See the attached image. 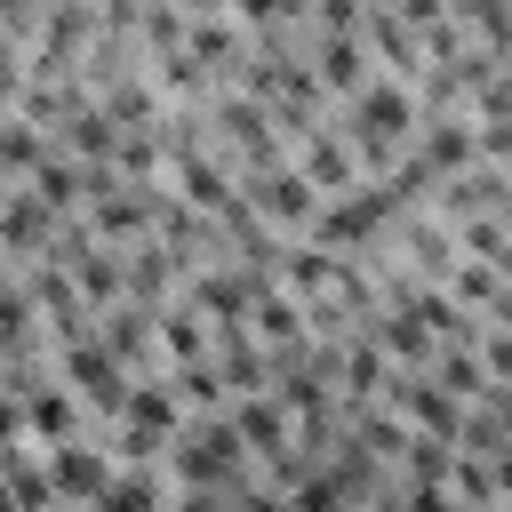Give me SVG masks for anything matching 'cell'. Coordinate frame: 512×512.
I'll list each match as a JSON object with an SVG mask.
<instances>
[{"label": "cell", "instance_id": "6da1fadb", "mask_svg": "<svg viewBox=\"0 0 512 512\" xmlns=\"http://www.w3.org/2000/svg\"><path fill=\"white\" fill-rule=\"evenodd\" d=\"M336 128L352 136V152H360V168L368 176H384L392 160H408L416 152V128H424V96L408 88V80H392V72H376L344 112H336Z\"/></svg>", "mask_w": 512, "mask_h": 512}, {"label": "cell", "instance_id": "7a4b0ae2", "mask_svg": "<svg viewBox=\"0 0 512 512\" xmlns=\"http://www.w3.org/2000/svg\"><path fill=\"white\" fill-rule=\"evenodd\" d=\"M168 480L176 488H248V480H264L256 472V456H248V440H240V424H232V408L224 416H192L184 432H176V448H168Z\"/></svg>", "mask_w": 512, "mask_h": 512}, {"label": "cell", "instance_id": "3957f363", "mask_svg": "<svg viewBox=\"0 0 512 512\" xmlns=\"http://www.w3.org/2000/svg\"><path fill=\"white\" fill-rule=\"evenodd\" d=\"M208 144H216L240 176H264V168H288V160H296V144L280 136L272 104L248 96V88H224V96L208 104Z\"/></svg>", "mask_w": 512, "mask_h": 512}, {"label": "cell", "instance_id": "277c9868", "mask_svg": "<svg viewBox=\"0 0 512 512\" xmlns=\"http://www.w3.org/2000/svg\"><path fill=\"white\" fill-rule=\"evenodd\" d=\"M56 376H64V384H72V392H80L96 416H112V424H120V416H128V400H136V368H128V360H120L104 336L64 344V352H56Z\"/></svg>", "mask_w": 512, "mask_h": 512}, {"label": "cell", "instance_id": "5b68a950", "mask_svg": "<svg viewBox=\"0 0 512 512\" xmlns=\"http://www.w3.org/2000/svg\"><path fill=\"white\" fill-rule=\"evenodd\" d=\"M240 192L256 200V216L272 224V232H288V240H304L312 224H320V208H328V192L288 160V168H264V176H240Z\"/></svg>", "mask_w": 512, "mask_h": 512}, {"label": "cell", "instance_id": "8992f818", "mask_svg": "<svg viewBox=\"0 0 512 512\" xmlns=\"http://www.w3.org/2000/svg\"><path fill=\"white\" fill-rule=\"evenodd\" d=\"M88 400L64 384V376H48L40 392H24V400H8V432H24V440H40V448H56V440H88Z\"/></svg>", "mask_w": 512, "mask_h": 512}, {"label": "cell", "instance_id": "52a82bcc", "mask_svg": "<svg viewBox=\"0 0 512 512\" xmlns=\"http://www.w3.org/2000/svg\"><path fill=\"white\" fill-rule=\"evenodd\" d=\"M48 480H56L64 512H88V504H104V488L120 480V456H112V440H56V448H48Z\"/></svg>", "mask_w": 512, "mask_h": 512}, {"label": "cell", "instance_id": "ba28073f", "mask_svg": "<svg viewBox=\"0 0 512 512\" xmlns=\"http://www.w3.org/2000/svg\"><path fill=\"white\" fill-rule=\"evenodd\" d=\"M168 192L184 200V208H200V216H224L232 200H240V168L208 144V152H184V160H168Z\"/></svg>", "mask_w": 512, "mask_h": 512}, {"label": "cell", "instance_id": "9c48e42d", "mask_svg": "<svg viewBox=\"0 0 512 512\" xmlns=\"http://www.w3.org/2000/svg\"><path fill=\"white\" fill-rule=\"evenodd\" d=\"M312 72H320L328 104L344 112V104L376 80V56H368V40H360V32H312Z\"/></svg>", "mask_w": 512, "mask_h": 512}, {"label": "cell", "instance_id": "30bf717a", "mask_svg": "<svg viewBox=\"0 0 512 512\" xmlns=\"http://www.w3.org/2000/svg\"><path fill=\"white\" fill-rule=\"evenodd\" d=\"M184 296H192V304H200V312H208L216 328H232V320H248V312H256V296H264V280H256L248 264H232V256H224V264H200Z\"/></svg>", "mask_w": 512, "mask_h": 512}, {"label": "cell", "instance_id": "8fae6325", "mask_svg": "<svg viewBox=\"0 0 512 512\" xmlns=\"http://www.w3.org/2000/svg\"><path fill=\"white\" fill-rule=\"evenodd\" d=\"M96 336H104L136 376H160V368H152V360H160V304H136V296H128V304L96 312Z\"/></svg>", "mask_w": 512, "mask_h": 512}, {"label": "cell", "instance_id": "7c38bea8", "mask_svg": "<svg viewBox=\"0 0 512 512\" xmlns=\"http://www.w3.org/2000/svg\"><path fill=\"white\" fill-rule=\"evenodd\" d=\"M416 152L440 168V184L448 176H464V168H480V120L472 112H424V128H416Z\"/></svg>", "mask_w": 512, "mask_h": 512}, {"label": "cell", "instance_id": "4fadbf2b", "mask_svg": "<svg viewBox=\"0 0 512 512\" xmlns=\"http://www.w3.org/2000/svg\"><path fill=\"white\" fill-rule=\"evenodd\" d=\"M56 152H64V144H56L48 120H32V112H8V120H0V176H8V184H32Z\"/></svg>", "mask_w": 512, "mask_h": 512}, {"label": "cell", "instance_id": "5bb4252c", "mask_svg": "<svg viewBox=\"0 0 512 512\" xmlns=\"http://www.w3.org/2000/svg\"><path fill=\"white\" fill-rule=\"evenodd\" d=\"M296 168H304V176H312L328 200H336V192H352V184L368 176V168H360V152H352V136H344L336 120H328L320 136H304V144H296Z\"/></svg>", "mask_w": 512, "mask_h": 512}, {"label": "cell", "instance_id": "9a60e30c", "mask_svg": "<svg viewBox=\"0 0 512 512\" xmlns=\"http://www.w3.org/2000/svg\"><path fill=\"white\" fill-rule=\"evenodd\" d=\"M232 424H240V440H248V456H256V464H280V456L296 448V432H304V424H296V416H288L272 392L232 400Z\"/></svg>", "mask_w": 512, "mask_h": 512}, {"label": "cell", "instance_id": "2e32d148", "mask_svg": "<svg viewBox=\"0 0 512 512\" xmlns=\"http://www.w3.org/2000/svg\"><path fill=\"white\" fill-rule=\"evenodd\" d=\"M160 352H168V368H192V360H216V320L192 304V296H176V304H160Z\"/></svg>", "mask_w": 512, "mask_h": 512}, {"label": "cell", "instance_id": "e0dca14e", "mask_svg": "<svg viewBox=\"0 0 512 512\" xmlns=\"http://www.w3.org/2000/svg\"><path fill=\"white\" fill-rule=\"evenodd\" d=\"M120 424H136V432H152V440H168L176 448V432L192 424V408H184V392L168 384V368L160 376H136V400H128V416Z\"/></svg>", "mask_w": 512, "mask_h": 512}, {"label": "cell", "instance_id": "ac0fdd59", "mask_svg": "<svg viewBox=\"0 0 512 512\" xmlns=\"http://www.w3.org/2000/svg\"><path fill=\"white\" fill-rule=\"evenodd\" d=\"M344 264H352V256H336V248H320V240H288V256H280V288L312 304V296H328V288L344 280Z\"/></svg>", "mask_w": 512, "mask_h": 512}, {"label": "cell", "instance_id": "d6986e66", "mask_svg": "<svg viewBox=\"0 0 512 512\" xmlns=\"http://www.w3.org/2000/svg\"><path fill=\"white\" fill-rule=\"evenodd\" d=\"M368 336L392 352V368H432V360H440V336H432L416 312H376V320H368Z\"/></svg>", "mask_w": 512, "mask_h": 512}, {"label": "cell", "instance_id": "ffe728a7", "mask_svg": "<svg viewBox=\"0 0 512 512\" xmlns=\"http://www.w3.org/2000/svg\"><path fill=\"white\" fill-rule=\"evenodd\" d=\"M448 496H456L464 512H496V504H504V488H496V456H472V448H456Z\"/></svg>", "mask_w": 512, "mask_h": 512}, {"label": "cell", "instance_id": "44dd1931", "mask_svg": "<svg viewBox=\"0 0 512 512\" xmlns=\"http://www.w3.org/2000/svg\"><path fill=\"white\" fill-rule=\"evenodd\" d=\"M448 296H456L464 312H480V320H488V312H496V304L512 296V280H504L496 264H480V256H464V264L448 272Z\"/></svg>", "mask_w": 512, "mask_h": 512}, {"label": "cell", "instance_id": "7402d4cb", "mask_svg": "<svg viewBox=\"0 0 512 512\" xmlns=\"http://www.w3.org/2000/svg\"><path fill=\"white\" fill-rule=\"evenodd\" d=\"M168 384L184 392V408H192V416H224V408H232V384H224V368H216V360L168 368Z\"/></svg>", "mask_w": 512, "mask_h": 512}, {"label": "cell", "instance_id": "603a6c76", "mask_svg": "<svg viewBox=\"0 0 512 512\" xmlns=\"http://www.w3.org/2000/svg\"><path fill=\"white\" fill-rule=\"evenodd\" d=\"M448 472H456V440L416 432V440H408V456H400V488H448Z\"/></svg>", "mask_w": 512, "mask_h": 512}, {"label": "cell", "instance_id": "cb8c5ba5", "mask_svg": "<svg viewBox=\"0 0 512 512\" xmlns=\"http://www.w3.org/2000/svg\"><path fill=\"white\" fill-rule=\"evenodd\" d=\"M456 24H464L480 48L512 56V0H456Z\"/></svg>", "mask_w": 512, "mask_h": 512}, {"label": "cell", "instance_id": "d4e9b609", "mask_svg": "<svg viewBox=\"0 0 512 512\" xmlns=\"http://www.w3.org/2000/svg\"><path fill=\"white\" fill-rule=\"evenodd\" d=\"M368 24V0H320V16H312V32H360Z\"/></svg>", "mask_w": 512, "mask_h": 512}, {"label": "cell", "instance_id": "484cf974", "mask_svg": "<svg viewBox=\"0 0 512 512\" xmlns=\"http://www.w3.org/2000/svg\"><path fill=\"white\" fill-rule=\"evenodd\" d=\"M232 512H296V496H288V488H272V480H248V488L232 496Z\"/></svg>", "mask_w": 512, "mask_h": 512}, {"label": "cell", "instance_id": "4316f807", "mask_svg": "<svg viewBox=\"0 0 512 512\" xmlns=\"http://www.w3.org/2000/svg\"><path fill=\"white\" fill-rule=\"evenodd\" d=\"M480 360H488L496 384H512V328H488V336H480Z\"/></svg>", "mask_w": 512, "mask_h": 512}, {"label": "cell", "instance_id": "83f0119b", "mask_svg": "<svg viewBox=\"0 0 512 512\" xmlns=\"http://www.w3.org/2000/svg\"><path fill=\"white\" fill-rule=\"evenodd\" d=\"M496 488H504V504H512V448L496 456Z\"/></svg>", "mask_w": 512, "mask_h": 512}, {"label": "cell", "instance_id": "f1b7e54d", "mask_svg": "<svg viewBox=\"0 0 512 512\" xmlns=\"http://www.w3.org/2000/svg\"><path fill=\"white\" fill-rule=\"evenodd\" d=\"M344 512H368V504H344Z\"/></svg>", "mask_w": 512, "mask_h": 512}, {"label": "cell", "instance_id": "f546056e", "mask_svg": "<svg viewBox=\"0 0 512 512\" xmlns=\"http://www.w3.org/2000/svg\"><path fill=\"white\" fill-rule=\"evenodd\" d=\"M496 512H504V504H496Z\"/></svg>", "mask_w": 512, "mask_h": 512}]
</instances>
